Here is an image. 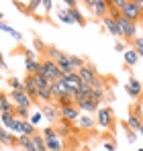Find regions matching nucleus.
Returning <instances> with one entry per match:
<instances>
[{
  "label": "nucleus",
  "instance_id": "nucleus-1",
  "mask_svg": "<svg viewBox=\"0 0 143 151\" xmlns=\"http://www.w3.org/2000/svg\"><path fill=\"white\" fill-rule=\"evenodd\" d=\"M115 23H117V29H119V35L123 39H129V41H133V39H137V31H139V25L137 23H133V21H127V19H123V17H117L115 19Z\"/></svg>",
  "mask_w": 143,
  "mask_h": 151
},
{
  "label": "nucleus",
  "instance_id": "nucleus-2",
  "mask_svg": "<svg viewBox=\"0 0 143 151\" xmlns=\"http://www.w3.org/2000/svg\"><path fill=\"white\" fill-rule=\"evenodd\" d=\"M119 14L123 19H127V21H133V23H137L139 17H141L139 8H137V2H131V0H123V6L119 8Z\"/></svg>",
  "mask_w": 143,
  "mask_h": 151
},
{
  "label": "nucleus",
  "instance_id": "nucleus-3",
  "mask_svg": "<svg viewBox=\"0 0 143 151\" xmlns=\"http://www.w3.org/2000/svg\"><path fill=\"white\" fill-rule=\"evenodd\" d=\"M39 70H41V74L45 76L49 82L61 80V70H59V68H57V63H55V61H51V59H43Z\"/></svg>",
  "mask_w": 143,
  "mask_h": 151
},
{
  "label": "nucleus",
  "instance_id": "nucleus-4",
  "mask_svg": "<svg viewBox=\"0 0 143 151\" xmlns=\"http://www.w3.org/2000/svg\"><path fill=\"white\" fill-rule=\"evenodd\" d=\"M96 127H100L104 131L113 127V110H110V106H100L96 110Z\"/></svg>",
  "mask_w": 143,
  "mask_h": 151
},
{
  "label": "nucleus",
  "instance_id": "nucleus-5",
  "mask_svg": "<svg viewBox=\"0 0 143 151\" xmlns=\"http://www.w3.org/2000/svg\"><path fill=\"white\" fill-rule=\"evenodd\" d=\"M39 112L43 114V119H47L49 123H57L59 119H61V106H57L55 102H45L41 108H39Z\"/></svg>",
  "mask_w": 143,
  "mask_h": 151
},
{
  "label": "nucleus",
  "instance_id": "nucleus-6",
  "mask_svg": "<svg viewBox=\"0 0 143 151\" xmlns=\"http://www.w3.org/2000/svg\"><path fill=\"white\" fill-rule=\"evenodd\" d=\"M76 74H78L80 82H82L84 86H92V84L96 82V78H98V76H96V70L92 68V65H90V63L82 65V68H80V70H78Z\"/></svg>",
  "mask_w": 143,
  "mask_h": 151
},
{
  "label": "nucleus",
  "instance_id": "nucleus-7",
  "mask_svg": "<svg viewBox=\"0 0 143 151\" xmlns=\"http://www.w3.org/2000/svg\"><path fill=\"white\" fill-rule=\"evenodd\" d=\"M86 6L92 10V14L100 17V19H104L108 14V2H104V0H88Z\"/></svg>",
  "mask_w": 143,
  "mask_h": 151
},
{
  "label": "nucleus",
  "instance_id": "nucleus-8",
  "mask_svg": "<svg viewBox=\"0 0 143 151\" xmlns=\"http://www.w3.org/2000/svg\"><path fill=\"white\" fill-rule=\"evenodd\" d=\"M49 92H51V100H57V98H61V96L70 94V90H68V86H66V82H64V80H55V82H51Z\"/></svg>",
  "mask_w": 143,
  "mask_h": 151
},
{
  "label": "nucleus",
  "instance_id": "nucleus-9",
  "mask_svg": "<svg viewBox=\"0 0 143 151\" xmlns=\"http://www.w3.org/2000/svg\"><path fill=\"white\" fill-rule=\"evenodd\" d=\"M61 121H66V123H70L74 125L78 119H80V110H78V106L76 104H70V106H61Z\"/></svg>",
  "mask_w": 143,
  "mask_h": 151
},
{
  "label": "nucleus",
  "instance_id": "nucleus-10",
  "mask_svg": "<svg viewBox=\"0 0 143 151\" xmlns=\"http://www.w3.org/2000/svg\"><path fill=\"white\" fill-rule=\"evenodd\" d=\"M10 100L14 102V106H23V108H29V106H33V100L25 94L23 90H10V96H8Z\"/></svg>",
  "mask_w": 143,
  "mask_h": 151
},
{
  "label": "nucleus",
  "instance_id": "nucleus-11",
  "mask_svg": "<svg viewBox=\"0 0 143 151\" xmlns=\"http://www.w3.org/2000/svg\"><path fill=\"white\" fill-rule=\"evenodd\" d=\"M125 90H127V94H129L131 98H139V96H141V92H143V84L137 80V78H129V82H127Z\"/></svg>",
  "mask_w": 143,
  "mask_h": 151
},
{
  "label": "nucleus",
  "instance_id": "nucleus-12",
  "mask_svg": "<svg viewBox=\"0 0 143 151\" xmlns=\"http://www.w3.org/2000/svg\"><path fill=\"white\" fill-rule=\"evenodd\" d=\"M61 80L66 82V86H68V90H70V92L80 90V86H82V82H80L78 74H66V72H61Z\"/></svg>",
  "mask_w": 143,
  "mask_h": 151
},
{
  "label": "nucleus",
  "instance_id": "nucleus-13",
  "mask_svg": "<svg viewBox=\"0 0 143 151\" xmlns=\"http://www.w3.org/2000/svg\"><path fill=\"white\" fill-rule=\"evenodd\" d=\"M23 92L33 102L37 100V86H35V82H33V78H31V76H27V78L23 80Z\"/></svg>",
  "mask_w": 143,
  "mask_h": 151
},
{
  "label": "nucleus",
  "instance_id": "nucleus-14",
  "mask_svg": "<svg viewBox=\"0 0 143 151\" xmlns=\"http://www.w3.org/2000/svg\"><path fill=\"white\" fill-rule=\"evenodd\" d=\"M76 106H78V110H84V112H96L100 108V104L94 102L92 98H82V100L76 102Z\"/></svg>",
  "mask_w": 143,
  "mask_h": 151
},
{
  "label": "nucleus",
  "instance_id": "nucleus-15",
  "mask_svg": "<svg viewBox=\"0 0 143 151\" xmlns=\"http://www.w3.org/2000/svg\"><path fill=\"white\" fill-rule=\"evenodd\" d=\"M57 63V68L61 70V72H66V74H76V70L72 68V61H70V55H66V53H61V57L55 61Z\"/></svg>",
  "mask_w": 143,
  "mask_h": 151
},
{
  "label": "nucleus",
  "instance_id": "nucleus-16",
  "mask_svg": "<svg viewBox=\"0 0 143 151\" xmlns=\"http://www.w3.org/2000/svg\"><path fill=\"white\" fill-rule=\"evenodd\" d=\"M33 78V82H35V86H37V90H49V86H51V82H49L45 76L41 74V70L37 72V74L31 76Z\"/></svg>",
  "mask_w": 143,
  "mask_h": 151
},
{
  "label": "nucleus",
  "instance_id": "nucleus-17",
  "mask_svg": "<svg viewBox=\"0 0 143 151\" xmlns=\"http://www.w3.org/2000/svg\"><path fill=\"white\" fill-rule=\"evenodd\" d=\"M76 123H78V127H80L82 131H92V129L96 127V121L92 119V116H88V114H84V116H80V119H78Z\"/></svg>",
  "mask_w": 143,
  "mask_h": 151
},
{
  "label": "nucleus",
  "instance_id": "nucleus-18",
  "mask_svg": "<svg viewBox=\"0 0 143 151\" xmlns=\"http://www.w3.org/2000/svg\"><path fill=\"white\" fill-rule=\"evenodd\" d=\"M0 143L2 145H17V137L10 131H6L4 127H0Z\"/></svg>",
  "mask_w": 143,
  "mask_h": 151
},
{
  "label": "nucleus",
  "instance_id": "nucleus-19",
  "mask_svg": "<svg viewBox=\"0 0 143 151\" xmlns=\"http://www.w3.org/2000/svg\"><path fill=\"white\" fill-rule=\"evenodd\" d=\"M68 10V14H70V19H72V23L74 25H80V27H84V17H82V12H80V8H74V6H70V8H66Z\"/></svg>",
  "mask_w": 143,
  "mask_h": 151
},
{
  "label": "nucleus",
  "instance_id": "nucleus-20",
  "mask_svg": "<svg viewBox=\"0 0 143 151\" xmlns=\"http://www.w3.org/2000/svg\"><path fill=\"white\" fill-rule=\"evenodd\" d=\"M31 145H33V151H47L45 139L41 137V133H37V135L31 137Z\"/></svg>",
  "mask_w": 143,
  "mask_h": 151
},
{
  "label": "nucleus",
  "instance_id": "nucleus-21",
  "mask_svg": "<svg viewBox=\"0 0 143 151\" xmlns=\"http://www.w3.org/2000/svg\"><path fill=\"white\" fill-rule=\"evenodd\" d=\"M141 125H143V121L137 116V114H135V112H133V114L129 116V121H127V125H125V127H127L129 131H133V133H139Z\"/></svg>",
  "mask_w": 143,
  "mask_h": 151
},
{
  "label": "nucleus",
  "instance_id": "nucleus-22",
  "mask_svg": "<svg viewBox=\"0 0 143 151\" xmlns=\"http://www.w3.org/2000/svg\"><path fill=\"white\" fill-rule=\"evenodd\" d=\"M102 25H104V29H106L110 35H115V37H121V35H119V29H117V23H115V19H110L108 14L102 19Z\"/></svg>",
  "mask_w": 143,
  "mask_h": 151
},
{
  "label": "nucleus",
  "instance_id": "nucleus-23",
  "mask_svg": "<svg viewBox=\"0 0 143 151\" xmlns=\"http://www.w3.org/2000/svg\"><path fill=\"white\" fill-rule=\"evenodd\" d=\"M45 145H47V151H64V141L59 137L45 139Z\"/></svg>",
  "mask_w": 143,
  "mask_h": 151
},
{
  "label": "nucleus",
  "instance_id": "nucleus-24",
  "mask_svg": "<svg viewBox=\"0 0 143 151\" xmlns=\"http://www.w3.org/2000/svg\"><path fill=\"white\" fill-rule=\"evenodd\" d=\"M39 68H41V61H39V59H25V70H27L29 76L37 74Z\"/></svg>",
  "mask_w": 143,
  "mask_h": 151
},
{
  "label": "nucleus",
  "instance_id": "nucleus-25",
  "mask_svg": "<svg viewBox=\"0 0 143 151\" xmlns=\"http://www.w3.org/2000/svg\"><path fill=\"white\" fill-rule=\"evenodd\" d=\"M123 59H125L127 65H135V63L139 61V53H137L135 49H127L125 53H123Z\"/></svg>",
  "mask_w": 143,
  "mask_h": 151
},
{
  "label": "nucleus",
  "instance_id": "nucleus-26",
  "mask_svg": "<svg viewBox=\"0 0 143 151\" xmlns=\"http://www.w3.org/2000/svg\"><path fill=\"white\" fill-rule=\"evenodd\" d=\"M0 123H2V127L6 131H10L12 129V123H14V114L12 112H0Z\"/></svg>",
  "mask_w": 143,
  "mask_h": 151
},
{
  "label": "nucleus",
  "instance_id": "nucleus-27",
  "mask_svg": "<svg viewBox=\"0 0 143 151\" xmlns=\"http://www.w3.org/2000/svg\"><path fill=\"white\" fill-rule=\"evenodd\" d=\"M61 53L64 51H59L55 45H49V47H45V59H51V61H57L59 57H61Z\"/></svg>",
  "mask_w": 143,
  "mask_h": 151
},
{
  "label": "nucleus",
  "instance_id": "nucleus-28",
  "mask_svg": "<svg viewBox=\"0 0 143 151\" xmlns=\"http://www.w3.org/2000/svg\"><path fill=\"white\" fill-rule=\"evenodd\" d=\"M70 131H72V125H70V123H66V121H61L59 125L55 127V133H57V137H59V139L68 137V135H70Z\"/></svg>",
  "mask_w": 143,
  "mask_h": 151
},
{
  "label": "nucleus",
  "instance_id": "nucleus-29",
  "mask_svg": "<svg viewBox=\"0 0 143 151\" xmlns=\"http://www.w3.org/2000/svg\"><path fill=\"white\" fill-rule=\"evenodd\" d=\"M14 106L10 104V98L6 94H0V112H12Z\"/></svg>",
  "mask_w": 143,
  "mask_h": 151
},
{
  "label": "nucleus",
  "instance_id": "nucleus-30",
  "mask_svg": "<svg viewBox=\"0 0 143 151\" xmlns=\"http://www.w3.org/2000/svg\"><path fill=\"white\" fill-rule=\"evenodd\" d=\"M0 31H4V33H8V35H10V37H14L17 41H21V39H23V35H21L19 31H14L12 27H8L6 23H0Z\"/></svg>",
  "mask_w": 143,
  "mask_h": 151
},
{
  "label": "nucleus",
  "instance_id": "nucleus-31",
  "mask_svg": "<svg viewBox=\"0 0 143 151\" xmlns=\"http://www.w3.org/2000/svg\"><path fill=\"white\" fill-rule=\"evenodd\" d=\"M12 114H14L17 119H21V121H29V108H23V106H14Z\"/></svg>",
  "mask_w": 143,
  "mask_h": 151
},
{
  "label": "nucleus",
  "instance_id": "nucleus-32",
  "mask_svg": "<svg viewBox=\"0 0 143 151\" xmlns=\"http://www.w3.org/2000/svg\"><path fill=\"white\" fill-rule=\"evenodd\" d=\"M70 61H72V68L78 72L82 65H86V59L84 57H78V55H70Z\"/></svg>",
  "mask_w": 143,
  "mask_h": 151
},
{
  "label": "nucleus",
  "instance_id": "nucleus-33",
  "mask_svg": "<svg viewBox=\"0 0 143 151\" xmlns=\"http://www.w3.org/2000/svg\"><path fill=\"white\" fill-rule=\"evenodd\" d=\"M57 19L64 23V25H74L72 23V19H70V14H68V10L66 8H59V12H57Z\"/></svg>",
  "mask_w": 143,
  "mask_h": 151
},
{
  "label": "nucleus",
  "instance_id": "nucleus-34",
  "mask_svg": "<svg viewBox=\"0 0 143 151\" xmlns=\"http://www.w3.org/2000/svg\"><path fill=\"white\" fill-rule=\"evenodd\" d=\"M41 137H43V139H53V137H57L55 127H45V129H43V133H41Z\"/></svg>",
  "mask_w": 143,
  "mask_h": 151
},
{
  "label": "nucleus",
  "instance_id": "nucleus-35",
  "mask_svg": "<svg viewBox=\"0 0 143 151\" xmlns=\"http://www.w3.org/2000/svg\"><path fill=\"white\" fill-rule=\"evenodd\" d=\"M8 86H10L12 90H23V82H21L19 78H8Z\"/></svg>",
  "mask_w": 143,
  "mask_h": 151
},
{
  "label": "nucleus",
  "instance_id": "nucleus-36",
  "mask_svg": "<svg viewBox=\"0 0 143 151\" xmlns=\"http://www.w3.org/2000/svg\"><path fill=\"white\" fill-rule=\"evenodd\" d=\"M41 121H43V114H41V112H35V114H31V116H29V123H31L33 127L41 125Z\"/></svg>",
  "mask_w": 143,
  "mask_h": 151
},
{
  "label": "nucleus",
  "instance_id": "nucleus-37",
  "mask_svg": "<svg viewBox=\"0 0 143 151\" xmlns=\"http://www.w3.org/2000/svg\"><path fill=\"white\" fill-rule=\"evenodd\" d=\"M133 49L137 51L139 55L143 53V37H137V39H133Z\"/></svg>",
  "mask_w": 143,
  "mask_h": 151
},
{
  "label": "nucleus",
  "instance_id": "nucleus-38",
  "mask_svg": "<svg viewBox=\"0 0 143 151\" xmlns=\"http://www.w3.org/2000/svg\"><path fill=\"white\" fill-rule=\"evenodd\" d=\"M39 6H41V0H33V2H29V4H27V12H35Z\"/></svg>",
  "mask_w": 143,
  "mask_h": 151
},
{
  "label": "nucleus",
  "instance_id": "nucleus-39",
  "mask_svg": "<svg viewBox=\"0 0 143 151\" xmlns=\"http://www.w3.org/2000/svg\"><path fill=\"white\" fill-rule=\"evenodd\" d=\"M41 6H43V12H51L53 2H51V0H41Z\"/></svg>",
  "mask_w": 143,
  "mask_h": 151
},
{
  "label": "nucleus",
  "instance_id": "nucleus-40",
  "mask_svg": "<svg viewBox=\"0 0 143 151\" xmlns=\"http://www.w3.org/2000/svg\"><path fill=\"white\" fill-rule=\"evenodd\" d=\"M25 59H39V57H37V53H35V51H25Z\"/></svg>",
  "mask_w": 143,
  "mask_h": 151
},
{
  "label": "nucleus",
  "instance_id": "nucleus-41",
  "mask_svg": "<svg viewBox=\"0 0 143 151\" xmlns=\"http://www.w3.org/2000/svg\"><path fill=\"white\" fill-rule=\"evenodd\" d=\"M106 151H115V143L113 141H104V145H102Z\"/></svg>",
  "mask_w": 143,
  "mask_h": 151
},
{
  "label": "nucleus",
  "instance_id": "nucleus-42",
  "mask_svg": "<svg viewBox=\"0 0 143 151\" xmlns=\"http://www.w3.org/2000/svg\"><path fill=\"white\" fill-rule=\"evenodd\" d=\"M33 45H35V49H37V51L45 49V45H43V43H41V39H35V43H33Z\"/></svg>",
  "mask_w": 143,
  "mask_h": 151
},
{
  "label": "nucleus",
  "instance_id": "nucleus-43",
  "mask_svg": "<svg viewBox=\"0 0 143 151\" xmlns=\"http://www.w3.org/2000/svg\"><path fill=\"white\" fill-rule=\"evenodd\" d=\"M115 51H119V53H125V45H123V43H115Z\"/></svg>",
  "mask_w": 143,
  "mask_h": 151
},
{
  "label": "nucleus",
  "instance_id": "nucleus-44",
  "mask_svg": "<svg viewBox=\"0 0 143 151\" xmlns=\"http://www.w3.org/2000/svg\"><path fill=\"white\" fill-rule=\"evenodd\" d=\"M0 70H6V61H4V57H2V53H0Z\"/></svg>",
  "mask_w": 143,
  "mask_h": 151
},
{
  "label": "nucleus",
  "instance_id": "nucleus-45",
  "mask_svg": "<svg viewBox=\"0 0 143 151\" xmlns=\"http://www.w3.org/2000/svg\"><path fill=\"white\" fill-rule=\"evenodd\" d=\"M137 25H141V29H143V14L139 17V23H137Z\"/></svg>",
  "mask_w": 143,
  "mask_h": 151
},
{
  "label": "nucleus",
  "instance_id": "nucleus-46",
  "mask_svg": "<svg viewBox=\"0 0 143 151\" xmlns=\"http://www.w3.org/2000/svg\"><path fill=\"white\" fill-rule=\"evenodd\" d=\"M139 133H141V135H143V125H141V129H139Z\"/></svg>",
  "mask_w": 143,
  "mask_h": 151
},
{
  "label": "nucleus",
  "instance_id": "nucleus-47",
  "mask_svg": "<svg viewBox=\"0 0 143 151\" xmlns=\"http://www.w3.org/2000/svg\"><path fill=\"white\" fill-rule=\"evenodd\" d=\"M0 23H2V12H0Z\"/></svg>",
  "mask_w": 143,
  "mask_h": 151
},
{
  "label": "nucleus",
  "instance_id": "nucleus-48",
  "mask_svg": "<svg viewBox=\"0 0 143 151\" xmlns=\"http://www.w3.org/2000/svg\"><path fill=\"white\" fill-rule=\"evenodd\" d=\"M139 57H141V59H143V53H141V55H139Z\"/></svg>",
  "mask_w": 143,
  "mask_h": 151
},
{
  "label": "nucleus",
  "instance_id": "nucleus-49",
  "mask_svg": "<svg viewBox=\"0 0 143 151\" xmlns=\"http://www.w3.org/2000/svg\"><path fill=\"white\" fill-rule=\"evenodd\" d=\"M137 151H143V149H137Z\"/></svg>",
  "mask_w": 143,
  "mask_h": 151
}]
</instances>
